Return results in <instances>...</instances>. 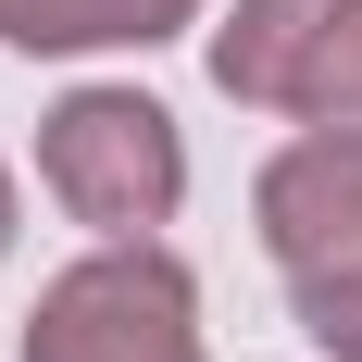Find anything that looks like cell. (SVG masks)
Here are the masks:
<instances>
[{"label": "cell", "mask_w": 362, "mask_h": 362, "mask_svg": "<svg viewBox=\"0 0 362 362\" xmlns=\"http://www.w3.org/2000/svg\"><path fill=\"white\" fill-rule=\"evenodd\" d=\"M37 175L75 225L100 238H138L187 200V150H175V112L138 100V88H75L50 125H37Z\"/></svg>", "instance_id": "6da1fadb"}, {"label": "cell", "mask_w": 362, "mask_h": 362, "mask_svg": "<svg viewBox=\"0 0 362 362\" xmlns=\"http://www.w3.org/2000/svg\"><path fill=\"white\" fill-rule=\"evenodd\" d=\"M25 362H200V300L187 262H163L150 238H112L100 262H75L37 300Z\"/></svg>", "instance_id": "7a4b0ae2"}, {"label": "cell", "mask_w": 362, "mask_h": 362, "mask_svg": "<svg viewBox=\"0 0 362 362\" xmlns=\"http://www.w3.org/2000/svg\"><path fill=\"white\" fill-rule=\"evenodd\" d=\"M262 238H275L288 275H362V138L313 125L262 175Z\"/></svg>", "instance_id": "3957f363"}, {"label": "cell", "mask_w": 362, "mask_h": 362, "mask_svg": "<svg viewBox=\"0 0 362 362\" xmlns=\"http://www.w3.org/2000/svg\"><path fill=\"white\" fill-rule=\"evenodd\" d=\"M325 25H337V0H238V25L213 37V88L288 112V75H300V50H313Z\"/></svg>", "instance_id": "277c9868"}, {"label": "cell", "mask_w": 362, "mask_h": 362, "mask_svg": "<svg viewBox=\"0 0 362 362\" xmlns=\"http://www.w3.org/2000/svg\"><path fill=\"white\" fill-rule=\"evenodd\" d=\"M200 0H0V37L13 50H112V37H175Z\"/></svg>", "instance_id": "5b68a950"}, {"label": "cell", "mask_w": 362, "mask_h": 362, "mask_svg": "<svg viewBox=\"0 0 362 362\" xmlns=\"http://www.w3.org/2000/svg\"><path fill=\"white\" fill-rule=\"evenodd\" d=\"M288 112H300V125H337V138H362V0H337V25L300 50Z\"/></svg>", "instance_id": "8992f818"}, {"label": "cell", "mask_w": 362, "mask_h": 362, "mask_svg": "<svg viewBox=\"0 0 362 362\" xmlns=\"http://www.w3.org/2000/svg\"><path fill=\"white\" fill-rule=\"evenodd\" d=\"M300 325L325 337L337 362H362V275H300Z\"/></svg>", "instance_id": "52a82bcc"}, {"label": "cell", "mask_w": 362, "mask_h": 362, "mask_svg": "<svg viewBox=\"0 0 362 362\" xmlns=\"http://www.w3.org/2000/svg\"><path fill=\"white\" fill-rule=\"evenodd\" d=\"M0 250H13V175H0Z\"/></svg>", "instance_id": "ba28073f"}]
</instances>
